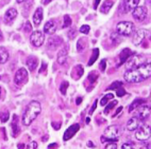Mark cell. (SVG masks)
Segmentation results:
<instances>
[{
	"label": "cell",
	"instance_id": "1",
	"mask_svg": "<svg viewBox=\"0 0 151 149\" xmlns=\"http://www.w3.org/2000/svg\"><path fill=\"white\" fill-rule=\"evenodd\" d=\"M151 76V62H145L137 68L127 70L124 73V80L131 84H137L144 82Z\"/></svg>",
	"mask_w": 151,
	"mask_h": 149
},
{
	"label": "cell",
	"instance_id": "2",
	"mask_svg": "<svg viewBox=\"0 0 151 149\" xmlns=\"http://www.w3.org/2000/svg\"><path fill=\"white\" fill-rule=\"evenodd\" d=\"M42 112V106L41 104L36 101H30L28 106L26 107V109L24 111L22 114V124L24 126H30L33 123V121L40 115V113Z\"/></svg>",
	"mask_w": 151,
	"mask_h": 149
},
{
	"label": "cell",
	"instance_id": "3",
	"mask_svg": "<svg viewBox=\"0 0 151 149\" xmlns=\"http://www.w3.org/2000/svg\"><path fill=\"white\" fill-rule=\"evenodd\" d=\"M119 138V128L116 125L109 126L104 130V134L101 136V142H109V143H115Z\"/></svg>",
	"mask_w": 151,
	"mask_h": 149
},
{
	"label": "cell",
	"instance_id": "4",
	"mask_svg": "<svg viewBox=\"0 0 151 149\" xmlns=\"http://www.w3.org/2000/svg\"><path fill=\"white\" fill-rule=\"evenodd\" d=\"M134 31L135 27L131 21H120L116 26V32L119 36L129 37V36H132Z\"/></svg>",
	"mask_w": 151,
	"mask_h": 149
},
{
	"label": "cell",
	"instance_id": "5",
	"mask_svg": "<svg viewBox=\"0 0 151 149\" xmlns=\"http://www.w3.org/2000/svg\"><path fill=\"white\" fill-rule=\"evenodd\" d=\"M145 62H146V58L144 55H140V54H132L127 60V70L137 68V67H139L140 65L145 64Z\"/></svg>",
	"mask_w": 151,
	"mask_h": 149
},
{
	"label": "cell",
	"instance_id": "6",
	"mask_svg": "<svg viewBox=\"0 0 151 149\" xmlns=\"http://www.w3.org/2000/svg\"><path fill=\"white\" fill-rule=\"evenodd\" d=\"M151 138V127L148 125H142L135 132V138L138 141H147Z\"/></svg>",
	"mask_w": 151,
	"mask_h": 149
},
{
	"label": "cell",
	"instance_id": "7",
	"mask_svg": "<svg viewBox=\"0 0 151 149\" xmlns=\"http://www.w3.org/2000/svg\"><path fill=\"white\" fill-rule=\"evenodd\" d=\"M138 3H139V0H122L120 4V12L122 14L130 13L138 6Z\"/></svg>",
	"mask_w": 151,
	"mask_h": 149
},
{
	"label": "cell",
	"instance_id": "8",
	"mask_svg": "<svg viewBox=\"0 0 151 149\" xmlns=\"http://www.w3.org/2000/svg\"><path fill=\"white\" fill-rule=\"evenodd\" d=\"M30 41L36 48L42 47L44 45V41H45V35L41 31H35L30 36Z\"/></svg>",
	"mask_w": 151,
	"mask_h": 149
},
{
	"label": "cell",
	"instance_id": "9",
	"mask_svg": "<svg viewBox=\"0 0 151 149\" xmlns=\"http://www.w3.org/2000/svg\"><path fill=\"white\" fill-rule=\"evenodd\" d=\"M14 82L17 86L24 85L28 82V72L24 68H20L16 71L15 76H14Z\"/></svg>",
	"mask_w": 151,
	"mask_h": 149
},
{
	"label": "cell",
	"instance_id": "10",
	"mask_svg": "<svg viewBox=\"0 0 151 149\" xmlns=\"http://www.w3.org/2000/svg\"><path fill=\"white\" fill-rule=\"evenodd\" d=\"M135 110H136V117H138V118L142 121L146 120V118L150 116V114H151V107L146 104L140 105V106L137 107Z\"/></svg>",
	"mask_w": 151,
	"mask_h": 149
},
{
	"label": "cell",
	"instance_id": "11",
	"mask_svg": "<svg viewBox=\"0 0 151 149\" xmlns=\"http://www.w3.org/2000/svg\"><path fill=\"white\" fill-rule=\"evenodd\" d=\"M149 35V32L148 31H146V30H137L136 32L133 33V45H139L140 43H143L144 40L146 39V37Z\"/></svg>",
	"mask_w": 151,
	"mask_h": 149
},
{
	"label": "cell",
	"instance_id": "12",
	"mask_svg": "<svg viewBox=\"0 0 151 149\" xmlns=\"http://www.w3.org/2000/svg\"><path fill=\"white\" fill-rule=\"evenodd\" d=\"M147 13H148V11H147V9L145 6H137L132 11V16L136 21H143L144 19L146 18V16H147Z\"/></svg>",
	"mask_w": 151,
	"mask_h": 149
},
{
	"label": "cell",
	"instance_id": "13",
	"mask_svg": "<svg viewBox=\"0 0 151 149\" xmlns=\"http://www.w3.org/2000/svg\"><path fill=\"white\" fill-rule=\"evenodd\" d=\"M63 45V39L59 36H52L49 38L48 43H47V49L50 51L58 50V49Z\"/></svg>",
	"mask_w": 151,
	"mask_h": 149
},
{
	"label": "cell",
	"instance_id": "14",
	"mask_svg": "<svg viewBox=\"0 0 151 149\" xmlns=\"http://www.w3.org/2000/svg\"><path fill=\"white\" fill-rule=\"evenodd\" d=\"M142 125H143V121L139 120L138 117H131L127 122V129L129 131H134L136 129H138Z\"/></svg>",
	"mask_w": 151,
	"mask_h": 149
},
{
	"label": "cell",
	"instance_id": "15",
	"mask_svg": "<svg viewBox=\"0 0 151 149\" xmlns=\"http://www.w3.org/2000/svg\"><path fill=\"white\" fill-rule=\"evenodd\" d=\"M79 129H80V125H79V124H73V125L69 126V128L65 131L64 136H63V140H64V141H68V140H70V138L75 136L76 133L78 132Z\"/></svg>",
	"mask_w": 151,
	"mask_h": 149
},
{
	"label": "cell",
	"instance_id": "16",
	"mask_svg": "<svg viewBox=\"0 0 151 149\" xmlns=\"http://www.w3.org/2000/svg\"><path fill=\"white\" fill-rule=\"evenodd\" d=\"M55 31H57V21L54 19L48 20L44 26V33H46V34L52 35L55 33Z\"/></svg>",
	"mask_w": 151,
	"mask_h": 149
},
{
	"label": "cell",
	"instance_id": "17",
	"mask_svg": "<svg viewBox=\"0 0 151 149\" xmlns=\"http://www.w3.org/2000/svg\"><path fill=\"white\" fill-rule=\"evenodd\" d=\"M67 58H68V45H65L64 48L59 51L57 60L60 65H64L67 61Z\"/></svg>",
	"mask_w": 151,
	"mask_h": 149
},
{
	"label": "cell",
	"instance_id": "18",
	"mask_svg": "<svg viewBox=\"0 0 151 149\" xmlns=\"http://www.w3.org/2000/svg\"><path fill=\"white\" fill-rule=\"evenodd\" d=\"M16 16H17L16 9H13V8L9 9L8 11L6 12V14H4V22L6 23H11V22H13L15 20Z\"/></svg>",
	"mask_w": 151,
	"mask_h": 149
},
{
	"label": "cell",
	"instance_id": "19",
	"mask_svg": "<svg viewBox=\"0 0 151 149\" xmlns=\"http://www.w3.org/2000/svg\"><path fill=\"white\" fill-rule=\"evenodd\" d=\"M43 16H44L43 8H37L35 10L34 14H33V23L35 24V27H38L41 24L42 20H43Z\"/></svg>",
	"mask_w": 151,
	"mask_h": 149
},
{
	"label": "cell",
	"instance_id": "20",
	"mask_svg": "<svg viewBox=\"0 0 151 149\" xmlns=\"http://www.w3.org/2000/svg\"><path fill=\"white\" fill-rule=\"evenodd\" d=\"M26 64H27L28 69L30 71H35V69L37 68V65H38V59L37 57H35V56H29L27 58V61H26Z\"/></svg>",
	"mask_w": 151,
	"mask_h": 149
},
{
	"label": "cell",
	"instance_id": "21",
	"mask_svg": "<svg viewBox=\"0 0 151 149\" xmlns=\"http://www.w3.org/2000/svg\"><path fill=\"white\" fill-rule=\"evenodd\" d=\"M11 126H12V132H13V136H14V138H16L17 134L20 132V129H19V127H18V117H17L16 114L13 115Z\"/></svg>",
	"mask_w": 151,
	"mask_h": 149
},
{
	"label": "cell",
	"instance_id": "22",
	"mask_svg": "<svg viewBox=\"0 0 151 149\" xmlns=\"http://www.w3.org/2000/svg\"><path fill=\"white\" fill-rule=\"evenodd\" d=\"M132 54L133 53L131 52L130 49H124V50L120 52V54H119V65H122L124 61H127L128 58H129Z\"/></svg>",
	"mask_w": 151,
	"mask_h": 149
},
{
	"label": "cell",
	"instance_id": "23",
	"mask_svg": "<svg viewBox=\"0 0 151 149\" xmlns=\"http://www.w3.org/2000/svg\"><path fill=\"white\" fill-rule=\"evenodd\" d=\"M113 4H114V2L112 0H105L104 2L102 3V6H101L100 12L103 14H108L111 9H112V6H113Z\"/></svg>",
	"mask_w": 151,
	"mask_h": 149
},
{
	"label": "cell",
	"instance_id": "24",
	"mask_svg": "<svg viewBox=\"0 0 151 149\" xmlns=\"http://www.w3.org/2000/svg\"><path fill=\"white\" fill-rule=\"evenodd\" d=\"M9 60V52L4 47H0V64H6Z\"/></svg>",
	"mask_w": 151,
	"mask_h": 149
},
{
	"label": "cell",
	"instance_id": "25",
	"mask_svg": "<svg viewBox=\"0 0 151 149\" xmlns=\"http://www.w3.org/2000/svg\"><path fill=\"white\" fill-rule=\"evenodd\" d=\"M143 104H145V99H135L134 101H133L132 104L130 105L129 106V112L130 113H132L133 111H134L137 107H139L140 105H143Z\"/></svg>",
	"mask_w": 151,
	"mask_h": 149
},
{
	"label": "cell",
	"instance_id": "26",
	"mask_svg": "<svg viewBox=\"0 0 151 149\" xmlns=\"http://www.w3.org/2000/svg\"><path fill=\"white\" fill-rule=\"evenodd\" d=\"M83 72H84L83 67H82L81 65L76 66V68L73 71V75H76V76H73V78H75V79H79V78H81V76L83 75Z\"/></svg>",
	"mask_w": 151,
	"mask_h": 149
},
{
	"label": "cell",
	"instance_id": "27",
	"mask_svg": "<svg viewBox=\"0 0 151 149\" xmlns=\"http://www.w3.org/2000/svg\"><path fill=\"white\" fill-rule=\"evenodd\" d=\"M85 48H86V41H85L84 38H80L78 40V43H77V51L79 53H81V52H83L85 50Z\"/></svg>",
	"mask_w": 151,
	"mask_h": 149
},
{
	"label": "cell",
	"instance_id": "28",
	"mask_svg": "<svg viewBox=\"0 0 151 149\" xmlns=\"http://www.w3.org/2000/svg\"><path fill=\"white\" fill-rule=\"evenodd\" d=\"M9 118H10V112L8 109H4L0 112V122L6 123L9 121Z\"/></svg>",
	"mask_w": 151,
	"mask_h": 149
},
{
	"label": "cell",
	"instance_id": "29",
	"mask_svg": "<svg viewBox=\"0 0 151 149\" xmlns=\"http://www.w3.org/2000/svg\"><path fill=\"white\" fill-rule=\"evenodd\" d=\"M98 56H99V49H95V50L93 51V54H92V56H91V59H89V61H88V66H92V65L95 64V61L97 60Z\"/></svg>",
	"mask_w": 151,
	"mask_h": 149
},
{
	"label": "cell",
	"instance_id": "30",
	"mask_svg": "<svg viewBox=\"0 0 151 149\" xmlns=\"http://www.w3.org/2000/svg\"><path fill=\"white\" fill-rule=\"evenodd\" d=\"M113 97H114V95L112 93L106 94V95H104L102 99H101V101H100V105H101V106H105V105L108 104L109 101L113 99Z\"/></svg>",
	"mask_w": 151,
	"mask_h": 149
},
{
	"label": "cell",
	"instance_id": "31",
	"mask_svg": "<svg viewBox=\"0 0 151 149\" xmlns=\"http://www.w3.org/2000/svg\"><path fill=\"white\" fill-rule=\"evenodd\" d=\"M116 105H117V101H110L109 104H106V107H105V109H104V111H103V113H104V114H109V112L113 109V108L116 106Z\"/></svg>",
	"mask_w": 151,
	"mask_h": 149
},
{
	"label": "cell",
	"instance_id": "32",
	"mask_svg": "<svg viewBox=\"0 0 151 149\" xmlns=\"http://www.w3.org/2000/svg\"><path fill=\"white\" fill-rule=\"evenodd\" d=\"M68 87H69V83H68V82H66V80L61 84V86H60V92L62 93V95H65V94H66Z\"/></svg>",
	"mask_w": 151,
	"mask_h": 149
},
{
	"label": "cell",
	"instance_id": "33",
	"mask_svg": "<svg viewBox=\"0 0 151 149\" xmlns=\"http://www.w3.org/2000/svg\"><path fill=\"white\" fill-rule=\"evenodd\" d=\"M97 78H98V73H97V72L93 71V72H91V73H89V75H88V80L92 84H94L95 82L97 80Z\"/></svg>",
	"mask_w": 151,
	"mask_h": 149
},
{
	"label": "cell",
	"instance_id": "34",
	"mask_svg": "<svg viewBox=\"0 0 151 149\" xmlns=\"http://www.w3.org/2000/svg\"><path fill=\"white\" fill-rule=\"evenodd\" d=\"M120 87H122V82H115V83H113L110 87H109L108 90H117V89L120 88Z\"/></svg>",
	"mask_w": 151,
	"mask_h": 149
},
{
	"label": "cell",
	"instance_id": "35",
	"mask_svg": "<svg viewBox=\"0 0 151 149\" xmlns=\"http://www.w3.org/2000/svg\"><path fill=\"white\" fill-rule=\"evenodd\" d=\"M70 24H71V18H70L69 15H65L64 16V23H63V28H68L70 27Z\"/></svg>",
	"mask_w": 151,
	"mask_h": 149
},
{
	"label": "cell",
	"instance_id": "36",
	"mask_svg": "<svg viewBox=\"0 0 151 149\" xmlns=\"http://www.w3.org/2000/svg\"><path fill=\"white\" fill-rule=\"evenodd\" d=\"M80 33H82V34H88L89 31H91V28H89V26H87V24H84V26H82L81 28H80Z\"/></svg>",
	"mask_w": 151,
	"mask_h": 149
},
{
	"label": "cell",
	"instance_id": "37",
	"mask_svg": "<svg viewBox=\"0 0 151 149\" xmlns=\"http://www.w3.org/2000/svg\"><path fill=\"white\" fill-rule=\"evenodd\" d=\"M36 148H37V143H36L35 141L30 142L27 146L24 147V149H36Z\"/></svg>",
	"mask_w": 151,
	"mask_h": 149
},
{
	"label": "cell",
	"instance_id": "38",
	"mask_svg": "<svg viewBox=\"0 0 151 149\" xmlns=\"http://www.w3.org/2000/svg\"><path fill=\"white\" fill-rule=\"evenodd\" d=\"M76 36H77V30L70 29L69 32H68V37H69V39H73Z\"/></svg>",
	"mask_w": 151,
	"mask_h": 149
},
{
	"label": "cell",
	"instance_id": "39",
	"mask_svg": "<svg viewBox=\"0 0 151 149\" xmlns=\"http://www.w3.org/2000/svg\"><path fill=\"white\" fill-rule=\"evenodd\" d=\"M117 93H116V95L117 96H119V97H122V96H124V94H126V90H124L122 87H120V88H118L117 89Z\"/></svg>",
	"mask_w": 151,
	"mask_h": 149
},
{
	"label": "cell",
	"instance_id": "40",
	"mask_svg": "<svg viewBox=\"0 0 151 149\" xmlns=\"http://www.w3.org/2000/svg\"><path fill=\"white\" fill-rule=\"evenodd\" d=\"M32 31V26H31V23H30L29 21H27V23H26V26H24V32L26 33H29Z\"/></svg>",
	"mask_w": 151,
	"mask_h": 149
},
{
	"label": "cell",
	"instance_id": "41",
	"mask_svg": "<svg viewBox=\"0 0 151 149\" xmlns=\"http://www.w3.org/2000/svg\"><path fill=\"white\" fill-rule=\"evenodd\" d=\"M104 149H117V145L116 143H109Z\"/></svg>",
	"mask_w": 151,
	"mask_h": 149
},
{
	"label": "cell",
	"instance_id": "42",
	"mask_svg": "<svg viewBox=\"0 0 151 149\" xmlns=\"http://www.w3.org/2000/svg\"><path fill=\"white\" fill-rule=\"evenodd\" d=\"M122 149H134V147L131 143H124L122 146Z\"/></svg>",
	"mask_w": 151,
	"mask_h": 149
},
{
	"label": "cell",
	"instance_id": "43",
	"mask_svg": "<svg viewBox=\"0 0 151 149\" xmlns=\"http://www.w3.org/2000/svg\"><path fill=\"white\" fill-rule=\"evenodd\" d=\"M105 65H106V61L103 59V60H101V62H100V70L101 71H104L105 70Z\"/></svg>",
	"mask_w": 151,
	"mask_h": 149
},
{
	"label": "cell",
	"instance_id": "44",
	"mask_svg": "<svg viewBox=\"0 0 151 149\" xmlns=\"http://www.w3.org/2000/svg\"><path fill=\"white\" fill-rule=\"evenodd\" d=\"M96 107H97V99H95L94 104H93V106H92V109L89 110V114H93V112H94V110L96 109Z\"/></svg>",
	"mask_w": 151,
	"mask_h": 149
},
{
	"label": "cell",
	"instance_id": "45",
	"mask_svg": "<svg viewBox=\"0 0 151 149\" xmlns=\"http://www.w3.org/2000/svg\"><path fill=\"white\" fill-rule=\"evenodd\" d=\"M52 126L55 130H59L60 127H61V123H55V122H52Z\"/></svg>",
	"mask_w": 151,
	"mask_h": 149
},
{
	"label": "cell",
	"instance_id": "46",
	"mask_svg": "<svg viewBox=\"0 0 151 149\" xmlns=\"http://www.w3.org/2000/svg\"><path fill=\"white\" fill-rule=\"evenodd\" d=\"M46 68H47V64L46 62H43V64H42V69L40 70V73H43V71H45Z\"/></svg>",
	"mask_w": 151,
	"mask_h": 149
},
{
	"label": "cell",
	"instance_id": "47",
	"mask_svg": "<svg viewBox=\"0 0 151 149\" xmlns=\"http://www.w3.org/2000/svg\"><path fill=\"white\" fill-rule=\"evenodd\" d=\"M58 147V144L57 143H54V144H50L48 146V149H53V148H57Z\"/></svg>",
	"mask_w": 151,
	"mask_h": 149
},
{
	"label": "cell",
	"instance_id": "48",
	"mask_svg": "<svg viewBox=\"0 0 151 149\" xmlns=\"http://www.w3.org/2000/svg\"><path fill=\"white\" fill-rule=\"evenodd\" d=\"M81 103H82V97H77V99H76V104L80 105Z\"/></svg>",
	"mask_w": 151,
	"mask_h": 149
},
{
	"label": "cell",
	"instance_id": "49",
	"mask_svg": "<svg viewBox=\"0 0 151 149\" xmlns=\"http://www.w3.org/2000/svg\"><path fill=\"white\" fill-rule=\"evenodd\" d=\"M24 143H19L18 144V146H17V149H24Z\"/></svg>",
	"mask_w": 151,
	"mask_h": 149
},
{
	"label": "cell",
	"instance_id": "50",
	"mask_svg": "<svg viewBox=\"0 0 151 149\" xmlns=\"http://www.w3.org/2000/svg\"><path fill=\"white\" fill-rule=\"evenodd\" d=\"M122 107H120V108H118V110H117V111L115 112V114H114L113 116H114V117H115V116H117V114H118L119 112H122Z\"/></svg>",
	"mask_w": 151,
	"mask_h": 149
},
{
	"label": "cell",
	"instance_id": "51",
	"mask_svg": "<svg viewBox=\"0 0 151 149\" xmlns=\"http://www.w3.org/2000/svg\"><path fill=\"white\" fill-rule=\"evenodd\" d=\"M87 146H89V147H92V148H94L95 145H94V144H93V142L88 141V142H87Z\"/></svg>",
	"mask_w": 151,
	"mask_h": 149
},
{
	"label": "cell",
	"instance_id": "52",
	"mask_svg": "<svg viewBox=\"0 0 151 149\" xmlns=\"http://www.w3.org/2000/svg\"><path fill=\"white\" fill-rule=\"evenodd\" d=\"M52 0H42V2L44 3V4H48V3L51 2Z\"/></svg>",
	"mask_w": 151,
	"mask_h": 149
},
{
	"label": "cell",
	"instance_id": "53",
	"mask_svg": "<svg viewBox=\"0 0 151 149\" xmlns=\"http://www.w3.org/2000/svg\"><path fill=\"white\" fill-rule=\"evenodd\" d=\"M139 149H150V147H149V145H145V146L140 147Z\"/></svg>",
	"mask_w": 151,
	"mask_h": 149
},
{
	"label": "cell",
	"instance_id": "54",
	"mask_svg": "<svg viewBox=\"0 0 151 149\" xmlns=\"http://www.w3.org/2000/svg\"><path fill=\"white\" fill-rule=\"evenodd\" d=\"M3 40V35H2V32H0V41H2Z\"/></svg>",
	"mask_w": 151,
	"mask_h": 149
},
{
	"label": "cell",
	"instance_id": "55",
	"mask_svg": "<svg viewBox=\"0 0 151 149\" xmlns=\"http://www.w3.org/2000/svg\"><path fill=\"white\" fill-rule=\"evenodd\" d=\"M47 140H48V136H46L45 138H44V136L42 138V141H47Z\"/></svg>",
	"mask_w": 151,
	"mask_h": 149
},
{
	"label": "cell",
	"instance_id": "56",
	"mask_svg": "<svg viewBox=\"0 0 151 149\" xmlns=\"http://www.w3.org/2000/svg\"><path fill=\"white\" fill-rule=\"evenodd\" d=\"M24 1H26V0H16V2H17V3H22Z\"/></svg>",
	"mask_w": 151,
	"mask_h": 149
},
{
	"label": "cell",
	"instance_id": "57",
	"mask_svg": "<svg viewBox=\"0 0 151 149\" xmlns=\"http://www.w3.org/2000/svg\"><path fill=\"white\" fill-rule=\"evenodd\" d=\"M1 94H2V89H1V87H0V99H1Z\"/></svg>",
	"mask_w": 151,
	"mask_h": 149
},
{
	"label": "cell",
	"instance_id": "58",
	"mask_svg": "<svg viewBox=\"0 0 151 149\" xmlns=\"http://www.w3.org/2000/svg\"><path fill=\"white\" fill-rule=\"evenodd\" d=\"M9 2V0H3V4H6V3Z\"/></svg>",
	"mask_w": 151,
	"mask_h": 149
},
{
	"label": "cell",
	"instance_id": "59",
	"mask_svg": "<svg viewBox=\"0 0 151 149\" xmlns=\"http://www.w3.org/2000/svg\"><path fill=\"white\" fill-rule=\"evenodd\" d=\"M149 4H150V6H151V0H150V1H149Z\"/></svg>",
	"mask_w": 151,
	"mask_h": 149
}]
</instances>
